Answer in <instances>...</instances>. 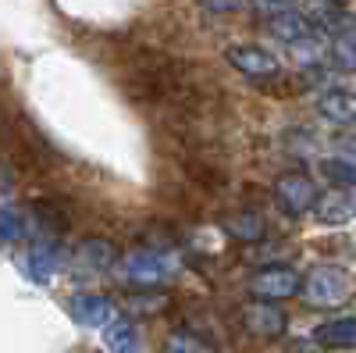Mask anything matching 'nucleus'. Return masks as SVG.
Here are the masks:
<instances>
[{
	"label": "nucleus",
	"instance_id": "nucleus-1",
	"mask_svg": "<svg viewBox=\"0 0 356 353\" xmlns=\"http://www.w3.org/2000/svg\"><path fill=\"white\" fill-rule=\"evenodd\" d=\"M193 86V68L178 57H168L154 47H136L125 57V75H122V90L129 100L143 107H164L178 93Z\"/></svg>",
	"mask_w": 356,
	"mask_h": 353
},
{
	"label": "nucleus",
	"instance_id": "nucleus-2",
	"mask_svg": "<svg viewBox=\"0 0 356 353\" xmlns=\"http://www.w3.org/2000/svg\"><path fill=\"white\" fill-rule=\"evenodd\" d=\"M300 292H303L307 307L332 311V307H346L353 300L356 279L346 268H339V264H314L303 279V285H300Z\"/></svg>",
	"mask_w": 356,
	"mask_h": 353
},
{
	"label": "nucleus",
	"instance_id": "nucleus-3",
	"mask_svg": "<svg viewBox=\"0 0 356 353\" xmlns=\"http://www.w3.org/2000/svg\"><path fill=\"white\" fill-rule=\"evenodd\" d=\"M118 264H122V279L132 285H161L175 275V260L161 250H150V246H139V250L125 253Z\"/></svg>",
	"mask_w": 356,
	"mask_h": 353
},
{
	"label": "nucleus",
	"instance_id": "nucleus-4",
	"mask_svg": "<svg viewBox=\"0 0 356 353\" xmlns=\"http://www.w3.org/2000/svg\"><path fill=\"white\" fill-rule=\"evenodd\" d=\"M303 285V279L296 275L292 268H285V264H267V268H260L253 279H250V292L257 300H289L296 297Z\"/></svg>",
	"mask_w": 356,
	"mask_h": 353
},
{
	"label": "nucleus",
	"instance_id": "nucleus-5",
	"mask_svg": "<svg viewBox=\"0 0 356 353\" xmlns=\"http://www.w3.org/2000/svg\"><path fill=\"white\" fill-rule=\"evenodd\" d=\"M225 61L235 68V72H243L246 79L260 82L267 75H278V57L271 50H264L257 43H235L225 50Z\"/></svg>",
	"mask_w": 356,
	"mask_h": 353
},
{
	"label": "nucleus",
	"instance_id": "nucleus-6",
	"mask_svg": "<svg viewBox=\"0 0 356 353\" xmlns=\"http://www.w3.org/2000/svg\"><path fill=\"white\" fill-rule=\"evenodd\" d=\"M243 325L257 339H282L289 329V314L275 300H253L243 307Z\"/></svg>",
	"mask_w": 356,
	"mask_h": 353
},
{
	"label": "nucleus",
	"instance_id": "nucleus-7",
	"mask_svg": "<svg viewBox=\"0 0 356 353\" xmlns=\"http://www.w3.org/2000/svg\"><path fill=\"white\" fill-rule=\"evenodd\" d=\"M275 196L285 203V211H292V214H303V211H314V203H317V186H314V179L310 175H303V171H285L282 179L275 182Z\"/></svg>",
	"mask_w": 356,
	"mask_h": 353
},
{
	"label": "nucleus",
	"instance_id": "nucleus-8",
	"mask_svg": "<svg viewBox=\"0 0 356 353\" xmlns=\"http://www.w3.org/2000/svg\"><path fill=\"white\" fill-rule=\"evenodd\" d=\"M182 175H186V182L196 186L200 193H225L228 186V171L221 164H214L211 157H203V154H182Z\"/></svg>",
	"mask_w": 356,
	"mask_h": 353
},
{
	"label": "nucleus",
	"instance_id": "nucleus-9",
	"mask_svg": "<svg viewBox=\"0 0 356 353\" xmlns=\"http://www.w3.org/2000/svg\"><path fill=\"white\" fill-rule=\"evenodd\" d=\"M25 268L36 282H50L65 268V250H61V243H57V235H47V240L33 243V250H29V257H25Z\"/></svg>",
	"mask_w": 356,
	"mask_h": 353
},
{
	"label": "nucleus",
	"instance_id": "nucleus-10",
	"mask_svg": "<svg viewBox=\"0 0 356 353\" xmlns=\"http://www.w3.org/2000/svg\"><path fill=\"white\" fill-rule=\"evenodd\" d=\"M267 33L282 43H303L317 40V22H310L303 11H282V15H267Z\"/></svg>",
	"mask_w": 356,
	"mask_h": 353
},
{
	"label": "nucleus",
	"instance_id": "nucleus-11",
	"mask_svg": "<svg viewBox=\"0 0 356 353\" xmlns=\"http://www.w3.org/2000/svg\"><path fill=\"white\" fill-rule=\"evenodd\" d=\"M118 260H122L118 257V246L111 240H104V235H86L75 246V264L82 272H111Z\"/></svg>",
	"mask_w": 356,
	"mask_h": 353
},
{
	"label": "nucleus",
	"instance_id": "nucleus-12",
	"mask_svg": "<svg viewBox=\"0 0 356 353\" xmlns=\"http://www.w3.org/2000/svg\"><path fill=\"white\" fill-rule=\"evenodd\" d=\"M314 214H317L321 225H332V228H335V225H346V221L356 218V196H353L346 186H339V189H332V193L317 196Z\"/></svg>",
	"mask_w": 356,
	"mask_h": 353
},
{
	"label": "nucleus",
	"instance_id": "nucleus-13",
	"mask_svg": "<svg viewBox=\"0 0 356 353\" xmlns=\"http://www.w3.org/2000/svg\"><path fill=\"white\" fill-rule=\"evenodd\" d=\"M68 311H72V317L79 321V325L104 329L107 321L114 317V300L111 297H100V292H79V297H72Z\"/></svg>",
	"mask_w": 356,
	"mask_h": 353
},
{
	"label": "nucleus",
	"instance_id": "nucleus-14",
	"mask_svg": "<svg viewBox=\"0 0 356 353\" xmlns=\"http://www.w3.org/2000/svg\"><path fill=\"white\" fill-rule=\"evenodd\" d=\"M317 114L328 118L335 125H353L356 122V93L349 90H324L317 97Z\"/></svg>",
	"mask_w": 356,
	"mask_h": 353
},
{
	"label": "nucleus",
	"instance_id": "nucleus-15",
	"mask_svg": "<svg viewBox=\"0 0 356 353\" xmlns=\"http://www.w3.org/2000/svg\"><path fill=\"white\" fill-rule=\"evenodd\" d=\"M314 343L324 350H353L356 346V317H332L317 325Z\"/></svg>",
	"mask_w": 356,
	"mask_h": 353
},
{
	"label": "nucleus",
	"instance_id": "nucleus-16",
	"mask_svg": "<svg viewBox=\"0 0 356 353\" xmlns=\"http://www.w3.org/2000/svg\"><path fill=\"white\" fill-rule=\"evenodd\" d=\"M225 232L232 235V240H239V243H260L267 235V221H264V214L243 207V211H235V214L225 218Z\"/></svg>",
	"mask_w": 356,
	"mask_h": 353
},
{
	"label": "nucleus",
	"instance_id": "nucleus-17",
	"mask_svg": "<svg viewBox=\"0 0 356 353\" xmlns=\"http://www.w3.org/2000/svg\"><path fill=\"white\" fill-rule=\"evenodd\" d=\"M100 332H104V346L111 353H132V350H139V329L132 325L129 317H118L114 314Z\"/></svg>",
	"mask_w": 356,
	"mask_h": 353
},
{
	"label": "nucleus",
	"instance_id": "nucleus-18",
	"mask_svg": "<svg viewBox=\"0 0 356 353\" xmlns=\"http://www.w3.org/2000/svg\"><path fill=\"white\" fill-rule=\"evenodd\" d=\"M33 214H36L40 228H47L50 235H61V232H68V225H72L65 203H57V200H36V203H33Z\"/></svg>",
	"mask_w": 356,
	"mask_h": 353
},
{
	"label": "nucleus",
	"instance_id": "nucleus-19",
	"mask_svg": "<svg viewBox=\"0 0 356 353\" xmlns=\"http://www.w3.org/2000/svg\"><path fill=\"white\" fill-rule=\"evenodd\" d=\"M164 353H218L211 343H207L200 332H189V329H175L168 339H164Z\"/></svg>",
	"mask_w": 356,
	"mask_h": 353
},
{
	"label": "nucleus",
	"instance_id": "nucleus-20",
	"mask_svg": "<svg viewBox=\"0 0 356 353\" xmlns=\"http://www.w3.org/2000/svg\"><path fill=\"white\" fill-rule=\"evenodd\" d=\"M332 57H335V65L346 68V72H356V29H335V36H332Z\"/></svg>",
	"mask_w": 356,
	"mask_h": 353
},
{
	"label": "nucleus",
	"instance_id": "nucleus-21",
	"mask_svg": "<svg viewBox=\"0 0 356 353\" xmlns=\"http://www.w3.org/2000/svg\"><path fill=\"white\" fill-rule=\"evenodd\" d=\"M321 175L332 186H356V161H349V157H324L321 161Z\"/></svg>",
	"mask_w": 356,
	"mask_h": 353
},
{
	"label": "nucleus",
	"instance_id": "nucleus-22",
	"mask_svg": "<svg viewBox=\"0 0 356 353\" xmlns=\"http://www.w3.org/2000/svg\"><path fill=\"white\" fill-rule=\"evenodd\" d=\"M25 235V218L8 207V203H0V246H8V243H18Z\"/></svg>",
	"mask_w": 356,
	"mask_h": 353
},
{
	"label": "nucleus",
	"instance_id": "nucleus-23",
	"mask_svg": "<svg viewBox=\"0 0 356 353\" xmlns=\"http://www.w3.org/2000/svg\"><path fill=\"white\" fill-rule=\"evenodd\" d=\"M250 4L264 15H282V11H300V4H307V0H250Z\"/></svg>",
	"mask_w": 356,
	"mask_h": 353
},
{
	"label": "nucleus",
	"instance_id": "nucleus-24",
	"mask_svg": "<svg viewBox=\"0 0 356 353\" xmlns=\"http://www.w3.org/2000/svg\"><path fill=\"white\" fill-rule=\"evenodd\" d=\"M200 8L211 11V15H232V11L243 8V0H200Z\"/></svg>",
	"mask_w": 356,
	"mask_h": 353
},
{
	"label": "nucleus",
	"instance_id": "nucleus-25",
	"mask_svg": "<svg viewBox=\"0 0 356 353\" xmlns=\"http://www.w3.org/2000/svg\"><path fill=\"white\" fill-rule=\"evenodd\" d=\"M11 186H15V175H11V168L4 161H0V196L11 193Z\"/></svg>",
	"mask_w": 356,
	"mask_h": 353
},
{
	"label": "nucleus",
	"instance_id": "nucleus-26",
	"mask_svg": "<svg viewBox=\"0 0 356 353\" xmlns=\"http://www.w3.org/2000/svg\"><path fill=\"white\" fill-rule=\"evenodd\" d=\"M289 353H314V346H310V343H292Z\"/></svg>",
	"mask_w": 356,
	"mask_h": 353
}]
</instances>
